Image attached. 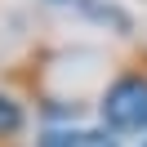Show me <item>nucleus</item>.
Returning <instances> with one entry per match:
<instances>
[{"instance_id": "obj_1", "label": "nucleus", "mask_w": 147, "mask_h": 147, "mask_svg": "<svg viewBox=\"0 0 147 147\" xmlns=\"http://www.w3.org/2000/svg\"><path fill=\"white\" fill-rule=\"evenodd\" d=\"M98 120L116 138L147 134V49L129 54L98 94Z\"/></svg>"}, {"instance_id": "obj_2", "label": "nucleus", "mask_w": 147, "mask_h": 147, "mask_svg": "<svg viewBox=\"0 0 147 147\" xmlns=\"http://www.w3.org/2000/svg\"><path fill=\"white\" fill-rule=\"evenodd\" d=\"M36 147H120V138L111 129H85V125H63V129H45L36 138Z\"/></svg>"}, {"instance_id": "obj_3", "label": "nucleus", "mask_w": 147, "mask_h": 147, "mask_svg": "<svg viewBox=\"0 0 147 147\" xmlns=\"http://www.w3.org/2000/svg\"><path fill=\"white\" fill-rule=\"evenodd\" d=\"M22 129H27V107H22V98H18L13 89L0 85V147L18 143Z\"/></svg>"}, {"instance_id": "obj_4", "label": "nucleus", "mask_w": 147, "mask_h": 147, "mask_svg": "<svg viewBox=\"0 0 147 147\" xmlns=\"http://www.w3.org/2000/svg\"><path fill=\"white\" fill-rule=\"evenodd\" d=\"M54 5H63V0H54Z\"/></svg>"}, {"instance_id": "obj_5", "label": "nucleus", "mask_w": 147, "mask_h": 147, "mask_svg": "<svg viewBox=\"0 0 147 147\" xmlns=\"http://www.w3.org/2000/svg\"><path fill=\"white\" fill-rule=\"evenodd\" d=\"M143 147H147V143H143Z\"/></svg>"}]
</instances>
